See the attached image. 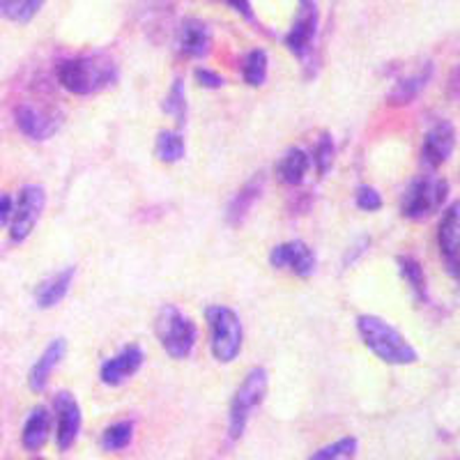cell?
<instances>
[{"label": "cell", "mask_w": 460, "mask_h": 460, "mask_svg": "<svg viewBox=\"0 0 460 460\" xmlns=\"http://www.w3.org/2000/svg\"><path fill=\"white\" fill-rule=\"evenodd\" d=\"M58 81L72 94H97L113 88L118 81V65L106 53L69 58L58 67Z\"/></svg>", "instance_id": "1"}, {"label": "cell", "mask_w": 460, "mask_h": 460, "mask_svg": "<svg viewBox=\"0 0 460 460\" xmlns=\"http://www.w3.org/2000/svg\"><path fill=\"white\" fill-rule=\"evenodd\" d=\"M357 330H359L361 341L367 343L368 350L385 364L408 367V364H414L419 359L412 343L387 320L377 318V315H359L357 318Z\"/></svg>", "instance_id": "2"}, {"label": "cell", "mask_w": 460, "mask_h": 460, "mask_svg": "<svg viewBox=\"0 0 460 460\" xmlns=\"http://www.w3.org/2000/svg\"><path fill=\"white\" fill-rule=\"evenodd\" d=\"M162 348L172 357V359H184L194 350L196 339H199V330H196L194 320L184 315L178 306L166 304L157 314V323H155Z\"/></svg>", "instance_id": "3"}, {"label": "cell", "mask_w": 460, "mask_h": 460, "mask_svg": "<svg viewBox=\"0 0 460 460\" xmlns=\"http://www.w3.org/2000/svg\"><path fill=\"white\" fill-rule=\"evenodd\" d=\"M447 199H449V182L445 178L421 175L405 189L401 200V215L412 221L426 219L445 208Z\"/></svg>", "instance_id": "4"}, {"label": "cell", "mask_w": 460, "mask_h": 460, "mask_svg": "<svg viewBox=\"0 0 460 460\" xmlns=\"http://www.w3.org/2000/svg\"><path fill=\"white\" fill-rule=\"evenodd\" d=\"M209 324V348L221 364H230L242 350V323L240 315L228 306H209L205 311Z\"/></svg>", "instance_id": "5"}, {"label": "cell", "mask_w": 460, "mask_h": 460, "mask_svg": "<svg viewBox=\"0 0 460 460\" xmlns=\"http://www.w3.org/2000/svg\"><path fill=\"white\" fill-rule=\"evenodd\" d=\"M267 394V371L262 367H253L246 373L242 385L237 387L235 396L230 401L228 414V433L230 439H240L246 430V421L253 410L265 401Z\"/></svg>", "instance_id": "6"}, {"label": "cell", "mask_w": 460, "mask_h": 460, "mask_svg": "<svg viewBox=\"0 0 460 460\" xmlns=\"http://www.w3.org/2000/svg\"><path fill=\"white\" fill-rule=\"evenodd\" d=\"M44 205H47V191L40 184H26L19 191L14 209H12L10 237L12 242H26L28 235L35 230L37 221L42 217Z\"/></svg>", "instance_id": "7"}, {"label": "cell", "mask_w": 460, "mask_h": 460, "mask_svg": "<svg viewBox=\"0 0 460 460\" xmlns=\"http://www.w3.org/2000/svg\"><path fill=\"white\" fill-rule=\"evenodd\" d=\"M318 22H320L318 5H315V3H309V0L299 3V10H297V16H295L293 28H290L286 35L288 51L295 53L297 58L309 56V51L314 49V42H315V32H318Z\"/></svg>", "instance_id": "8"}, {"label": "cell", "mask_w": 460, "mask_h": 460, "mask_svg": "<svg viewBox=\"0 0 460 460\" xmlns=\"http://www.w3.org/2000/svg\"><path fill=\"white\" fill-rule=\"evenodd\" d=\"M270 265L306 279L315 272L318 258H315L314 249L306 242L293 240L274 246L272 252H270Z\"/></svg>", "instance_id": "9"}, {"label": "cell", "mask_w": 460, "mask_h": 460, "mask_svg": "<svg viewBox=\"0 0 460 460\" xmlns=\"http://www.w3.org/2000/svg\"><path fill=\"white\" fill-rule=\"evenodd\" d=\"M456 150V127L449 120H439L426 131L421 143V159L430 171L445 166Z\"/></svg>", "instance_id": "10"}, {"label": "cell", "mask_w": 460, "mask_h": 460, "mask_svg": "<svg viewBox=\"0 0 460 460\" xmlns=\"http://www.w3.org/2000/svg\"><path fill=\"white\" fill-rule=\"evenodd\" d=\"M53 408H56V439L60 451H67L76 442L81 430V408L79 401L69 392H58L53 398Z\"/></svg>", "instance_id": "11"}, {"label": "cell", "mask_w": 460, "mask_h": 460, "mask_svg": "<svg viewBox=\"0 0 460 460\" xmlns=\"http://www.w3.org/2000/svg\"><path fill=\"white\" fill-rule=\"evenodd\" d=\"M143 359H146V355H143V350L138 345H127V348H122L118 355L109 357V359L102 364V382H104L106 387H120L122 382L129 380V377L143 367Z\"/></svg>", "instance_id": "12"}, {"label": "cell", "mask_w": 460, "mask_h": 460, "mask_svg": "<svg viewBox=\"0 0 460 460\" xmlns=\"http://www.w3.org/2000/svg\"><path fill=\"white\" fill-rule=\"evenodd\" d=\"M439 253L445 258L451 277L458 274V244H460V205L451 203L442 215L438 230Z\"/></svg>", "instance_id": "13"}, {"label": "cell", "mask_w": 460, "mask_h": 460, "mask_svg": "<svg viewBox=\"0 0 460 460\" xmlns=\"http://www.w3.org/2000/svg\"><path fill=\"white\" fill-rule=\"evenodd\" d=\"M14 120L16 127H19L31 141H47V138H51L53 134H56L58 125H60L51 113H47V111L42 109H35L32 104L16 106Z\"/></svg>", "instance_id": "14"}, {"label": "cell", "mask_w": 460, "mask_h": 460, "mask_svg": "<svg viewBox=\"0 0 460 460\" xmlns=\"http://www.w3.org/2000/svg\"><path fill=\"white\" fill-rule=\"evenodd\" d=\"M65 352H67V341L65 339H53L51 343L44 348V352L40 355V359L32 364L31 373H28V387L35 394L44 392L51 380V373L56 371V367L63 361Z\"/></svg>", "instance_id": "15"}, {"label": "cell", "mask_w": 460, "mask_h": 460, "mask_svg": "<svg viewBox=\"0 0 460 460\" xmlns=\"http://www.w3.org/2000/svg\"><path fill=\"white\" fill-rule=\"evenodd\" d=\"M178 47L189 58H205L212 47L208 23L200 19H184L178 31Z\"/></svg>", "instance_id": "16"}, {"label": "cell", "mask_w": 460, "mask_h": 460, "mask_svg": "<svg viewBox=\"0 0 460 460\" xmlns=\"http://www.w3.org/2000/svg\"><path fill=\"white\" fill-rule=\"evenodd\" d=\"M74 277H76V267H65L63 272H56L49 279H44L35 290L37 306L40 309H51V306L63 302L65 295L69 293V286H72Z\"/></svg>", "instance_id": "17"}, {"label": "cell", "mask_w": 460, "mask_h": 460, "mask_svg": "<svg viewBox=\"0 0 460 460\" xmlns=\"http://www.w3.org/2000/svg\"><path fill=\"white\" fill-rule=\"evenodd\" d=\"M430 76H433V65L426 63L424 67H419L417 72L408 74V76H402L394 84V88L389 90L387 102L392 106H405L410 104L412 100H417L419 93L429 85Z\"/></svg>", "instance_id": "18"}, {"label": "cell", "mask_w": 460, "mask_h": 460, "mask_svg": "<svg viewBox=\"0 0 460 460\" xmlns=\"http://www.w3.org/2000/svg\"><path fill=\"white\" fill-rule=\"evenodd\" d=\"M262 184H265V178H262V175H256V178L249 180V182L233 196V200L228 203V209H226V219H228L230 226H240L242 221L246 219V215L252 212L253 203L261 199Z\"/></svg>", "instance_id": "19"}, {"label": "cell", "mask_w": 460, "mask_h": 460, "mask_svg": "<svg viewBox=\"0 0 460 460\" xmlns=\"http://www.w3.org/2000/svg\"><path fill=\"white\" fill-rule=\"evenodd\" d=\"M311 168V157L309 152H304L302 147H293L283 155V159L277 166V175L283 184L288 187H297L304 182L306 172Z\"/></svg>", "instance_id": "20"}, {"label": "cell", "mask_w": 460, "mask_h": 460, "mask_svg": "<svg viewBox=\"0 0 460 460\" xmlns=\"http://www.w3.org/2000/svg\"><path fill=\"white\" fill-rule=\"evenodd\" d=\"M49 426H51V417H49V410L44 405H37L31 412V417L26 419V426H23L22 442L28 451H40L47 445L49 438Z\"/></svg>", "instance_id": "21"}, {"label": "cell", "mask_w": 460, "mask_h": 460, "mask_svg": "<svg viewBox=\"0 0 460 460\" xmlns=\"http://www.w3.org/2000/svg\"><path fill=\"white\" fill-rule=\"evenodd\" d=\"M398 270H401V277L408 281V286L412 288L417 302H429V286H426V274L424 265L412 256H398Z\"/></svg>", "instance_id": "22"}, {"label": "cell", "mask_w": 460, "mask_h": 460, "mask_svg": "<svg viewBox=\"0 0 460 460\" xmlns=\"http://www.w3.org/2000/svg\"><path fill=\"white\" fill-rule=\"evenodd\" d=\"M155 152H157V159L164 164H175L184 157L187 152V146H184V138L180 131H159L157 146H155Z\"/></svg>", "instance_id": "23"}, {"label": "cell", "mask_w": 460, "mask_h": 460, "mask_svg": "<svg viewBox=\"0 0 460 460\" xmlns=\"http://www.w3.org/2000/svg\"><path fill=\"white\" fill-rule=\"evenodd\" d=\"M267 51L265 49H253V51L246 53L244 65H242V74H244V81L253 88H261L267 81Z\"/></svg>", "instance_id": "24"}, {"label": "cell", "mask_w": 460, "mask_h": 460, "mask_svg": "<svg viewBox=\"0 0 460 460\" xmlns=\"http://www.w3.org/2000/svg\"><path fill=\"white\" fill-rule=\"evenodd\" d=\"M42 10L40 0H0V16L14 23H28Z\"/></svg>", "instance_id": "25"}, {"label": "cell", "mask_w": 460, "mask_h": 460, "mask_svg": "<svg viewBox=\"0 0 460 460\" xmlns=\"http://www.w3.org/2000/svg\"><path fill=\"white\" fill-rule=\"evenodd\" d=\"M164 113L172 115L178 125H184L187 122V93H184V84L180 79L172 81L171 90H168L166 100L162 104Z\"/></svg>", "instance_id": "26"}, {"label": "cell", "mask_w": 460, "mask_h": 460, "mask_svg": "<svg viewBox=\"0 0 460 460\" xmlns=\"http://www.w3.org/2000/svg\"><path fill=\"white\" fill-rule=\"evenodd\" d=\"M134 438V424L131 421H118V424L109 426L102 435V449L104 451H120Z\"/></svg>", "instance_id": "27"}, {"label": "cell", "mask_w": 460, "mask_h": 460, "mask_svg": "<svg viewBox=\"0 0 460 460\" xmlns=\"http://www.w3.org/2000/svg\"><path fill=\"white\" fill-rule=\"evenodd\" d=\"M357 438H341L334 445L323 447L320 451H315L309 460H345L352 458L357 454Z\"/></svg>", "instance_id": "28"}, {"label": "cell", "mask_w": 460, "mask_h": 460, "mask_svg": "<svg viewBox=\"0 0 460 460\" xmlns=\"http://www.w3.org/2000/svg\"><path fill=\"white\" fill-rule=\"evenodd\" d=\"M334 152L336 147H334V141H332V137L330 134H323L314 147V164L315 168H318L320 175H324V172L330 171L332 162H334Z\"/></svg>", "instance_id": "29"}, {"label": "cell", "mask_w": 460, "mask_h": 460, "mask_svg": "<svg viewBox=\"0 0 460 460\" xmlns=\"http://www.w3.org/2000/svg\"><path fill=\"white\" fill-rule=\"evenodd\" d=\"M355 203L357 208L364 209V212H377V209L382 208V196L376 187L361 184V187H357Z\"/></svg>", "instance_id": "30"}, {"label": "cell", "mask_w": 460, "mask_h": 460, "mask_svg": "<svg viewBox=\"0 0 460 460\" xmlns=\"http://www.w3.org/2000/svg\"><path fill=\"white\" fill-rule=\"evenodd\" d=\"M194 76H196V81L203 85V88L217 90V88H221V85H226L224 76H219V74L212 72V69H208V67H199L194 72Z\"/></svg>", "instance_id": "31"}, {"label": "cell", "mask_w": 460, "mask_h": 460, "mask_svg": "<svg viewBox=\"0 0 460 460\" xmlns=\"http://www.w3.org/2000/svg\"><path fill=\"white\" fill-rule=\"evenodd\" d=\"M12 209H14V205H12L10 196L0 194V224H5L7 219H12Z\"/></svg>", "instance_id": "32"}, {"label": "cell", "mask_w": 460, "mask_h": 460, "mask_svg": "<svg viewBox=\"0 0 460 460\" xmlns=\"http://www.w3.org/2000/svg\"><path fill=\"white\" fill-rule=\"evenodd\" d=\"M228 5L235 12H240V14H244L249 22H256V16L252 12V3H228Z\"/></svg>", "instance_id": "33"}]
</instances>
